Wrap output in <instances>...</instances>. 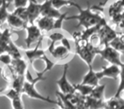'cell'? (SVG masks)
<instances>
[{
  "label": "cell",
  "instance_id": "5",
  "mask_svg": "<svg viewBox=\"0 0 124 109\" xmlns=\"http://www.w3.org/2000/svg\"><path fill=\"white\" fill-rule=\"evenodd\" d=\"M97 33L100 38L102 47L105 46V45H109V43L119 34V33H117L114 28H112L110 25L107 23V21H105L100 26Z\"/></svg>",
  "mask_w": 124,
  "mask_h": 109
},
{
  "label": "cell",
  "instance_id": "19",
  "mask_svg": "<svg viewBox=\"0 0 124 109\" xmlns=\"http://www.w3.org/2000/svg\"><path fill=\"white\" fill-rule=\"evenodd\" d=\"M85 102H86V106L88 109H105V100H97L93 97L86 96Z\"/></svg>",
  "mask_w": 124,
  "mask_h": 109
},
{
  "label": "cell",
  "instance_id": "11",
  "mask_svg": "<svg viewBox=\"0 0 124 109\" xmlns=\"http://www.w3.org/2000/svg\"><path fill=\"white\" fill-rule=\"evenodd\" d=\"M11 70V73L14 75L17 76H24L26 77V73L28 70L27 62L23 58L20 59H13L11 65L9 67Z\"/></svg>",
  "mask_w": 124,
  "mask_h": 109
},
{
  "label": "cell",
  "instance_id": "6",
  "mask_svg": "<svg viewBox=\"0 0 124 109\" xmlns=\"http://www.w3.org/2000/svg\"><path fill=\"white\" fill-rule=\"evenodd\" d=\"M68 68H69V64L66 63L64 65V69H63V73H62L61 77L56 81V84L59 86L60 92L63 94V95H70V94H73L76 92L72 84H71L68 81V78H67Z\"/></svg>",
  "mask_w": 124,
  "mask_h": 109
},
{
  "label": "cell",
  "instance_id": "38",
  "mask_svg": "<svg viewBox=\"0 0 124 109\" xmlns=\"http://www.w3.org/2000/svg\"><path fill=\"white\" fill-rule=\"evenodd\" d=\"M6 2H8V3L10 4V3H12V0H6Z\"/></svg>",
  "mask_w": 124,
  "mask_h": 109
},
{
  "label": "cell",
  "instance_id": "29",
  "mask_svg": "<svg viewBox=\"0 0 124 109\" xmlns=\"http://www.w3.org/2000/svg\"><path fill=\"white\" fill-rule=\"evenodd\" d=\"M43 60L45 61V63H46V66H45L44 70H43V71H42V73H43V74H45L47 72H49L50 70H51L52 68H53L57 64V62H54V61H50V59H49V58H48V56H45L43 58Z\"/></svg>",
  "mask_w": 124,
  "mask_h": 109
},
{
  "label": "cell",
  "instance_id": "36",
  "mask_svg": "<svg viewBox=\"0 0 124 109\" xmlns=\"http://www.w3.org/2000/svg\"><path fill=\"white\" fill-rule=\"evenodd\" d=\"M5 1H6V0H0V7L3 5V4H4Z\"/></svg>",
  "mask_w": 124,
  "mask_h": 109
},
{
  "label": "cell",
  "instance_id": "12",
  "mask_svg": "<svg viewBox=\"0 0 124 109\" xmlns=\"http://www.w3.org/2000/svg\"><path fill=\"white\" fill-rule=\"evenodd\" d=\"M26 9L28 24H34L40 16V4H38V2H29Z\"/></svg>",
  "mask_w": 124,
  "mask_h": 109
},
{
  "label": "cell",
  "instance_id": "4",
  "mask_svg": "<svg viewBox=\"0 0 124 109\" xmlns=\"http://www.w3.org/2000/svg\"><path fill=\"white\" fill-rule=\"evenodd\" d=\"M76 49V54L84 61L88 67H93V61L95 56L98 55L99 49L92 46L88 43V46L83 48H75Z\"/></svg>",
  "mask_w": 124,
  "mask_h": 109
},
{
  "label": "cell",
  "instance_id": "14",
  "mask_svg": "<svg viewBox=\"0 0 124 109\" xmlns=\"http://www.w3.org/2000/svg\"><path fill=\"white\" fill-rule=\"evenodd\" d=\"M54 19L46 16H41L37 20V26L40 29L42 33H48L50 31L54 30Z\"/></svg>",
  "mask_w": 124,
  "mask_h": 109
},
{
  "label": "cell",
  "instance_id": "40",
  "mask_svg": "<svg viewBox=\"0 0 124 109\" xmlns=\"http://www.w3.org/2000/svg\"><path fill=\"white\" fill-rule=\"evenodd\" d=\"M1 35H2V31L0 30V37H1Z\"/></svg>",
  "mask_w": 124,
  "mask_h": 109
},
{
  "label": "cell",
  "instance_id": "23",
  "mask_svg": "<svg viewBox=\"0 0 124 109\" xmlns=\"http://www.w3.org/2000/svg\"><path fill=\"white\" fill-rule=\"evenodd\" d=\"M105 84L102 85H97L93 88V90H92V92L90 93L89 95L88 96L93 97L97 100H105Z\"/></svg>",
  "mask_w": 124,
  "mask_h": 109
},
{
  "label": "cell",
  "instance_id": "9",
  "mask_svg": "<svg viewBox=\"0 0 124 109\" xmlns=\"http://www.w3.org/2000/svg\"><path fill=\"white\" fill-rule=\"evenodd\" d=\"M62 15L63 14H61L60 10H57L53 7L50 0H44L43 4H40V16H46V17L56 20L60 18Z\"/></svg>",
  "mask_w": 124,
  "mask_h": 109
},
{
  "label": "cell",
  "instance_id": "27",
  "mask_svg": "<svg viewBox=\"0 0 124 109\" xmlns=\"http://www.w3.org/2000/svg\"><path fill=\"white\" fill-rule=\"evenodd\" d=\"M26 8H17V9H15L13 13L28 24V18H27V14H26Z\"/></svg>",
  "mask_w": 124,
  "mask_h": 109
},
{
  "label": "cell",
  "instance_id": "18",
  "mask_svg": "<svg viewBox=\"0 0 124 109\" xmlns=\"http://www.w3.org/2000/svg\"><path fill=\"white\" fill-rule=\"evenodd\" d=\"M109 45L117 50L121 55H124V33H119V34L109 43Z\"/></svg>",
  "mask_w": 124,
  "mask_h": 109
},
{
  "label": "cell",
  "instance_id": "7",
  "mask_svg": "<svg viewBox=\"0 0 124 109\" xmlns=\"http://www.w3.org/2000/svg\"><path fill=\"white\" fill-rule=\"evenodd\" d=\"M25 29L26 31V38H25V43H26V48L28 49H30V46L32 43L38 42L43 37V33L35 24H27Z\"/></svg>",
  "mask_w": 124,
  "mask_h": 109
},
{
  "label": "cell",
  "instance_id": "28",
  "mask_svg": "<svg viewBox=\"0 0 124 109\" xmlns=\"http://www.w3.org/2000/svg\"><path fill=\"white\" fill-rule=\"evenodd\" d=\"M64 37L65 36L63 34H61L60 33H58V32H57V33H51V34H49L48 36V38L50 41V43L56 44L57 42H60Z\"/></svg>",
  "mask_w": 124,
  "mask_h": 109
},
{
  "label": "cell",
  "instance_id": "39",
  "mask_svg": "<svg viewBox=\"0 0 124 109\" xmlns=\"http://www.w3.org/2000/svg\"><path fill=\"white\" fill-rule=\"evenodd\" d=\"M122 98H123V99H124V91H123V92H122Z\"/></svg>",
  "mask_w": 124,
  "mask_h": 109
},
{
  "label": "cell",
  "instance_id": "33",
  "mask_svg": "<svg viewBox=\"0 0 124 109\" xmlns=\"http://www.w3.org/2000/svg\"><path fill=\"white\" fill-rule=\"evenodd\" d=\"M60 43H61V45H63L64 47H66V49H67L68 50H70L71 51V43H70V40L68 39L67 38H66V37H64V38H62L61 41H60Z\"/></svg>",
  "mask_w": 124,
  "mask_h": 109
},
{
  "label": "cell",
  "instance_id": "21",
  "mask_svg": "<svg viewBox=\"0 0 124 109\" xmlns=\"http://www.w3.org/2000/svg\"><path fill=\"white\" fill-rule=\"evenodd\" d=\"M13 75V80L12 84H11L10 88L14 89L15 90L21 93V90H22L23 85L26 81V77L24 76H17V75Z\"/></svg>",
  "mask_w": 124,
  "mask_h": 109
},
{
  "label": "cell",
  "instance_id": "41",
  "mask_svg": "<svg viewBox=\"0 0 124 109\" xmlns=\"http://www.w3.org/2000/svg\"><path fill=\"white\" fill-rule=\"evenodd\" d=\"M52 109H55V108H52Z\"/></svg>",
  "mask_w": 124,
  "mask_h": 109
},
{
  "label": "cell",
  "instance_id": "16",
  "mask_svg": "<svg viewBox=\"0 0 124 109\" xmlns=\"http://www.w3.org/2000/svg\"><path fill=\"white\" fill-rule=\"evenodd\" d=\"M99 82H100V79H99L98 75H97V72H95L93 69V67H88V73L83 77L81 84L95 87L99 85Z\"/></svg>",
  "mask_w": 124,
  "mask_h": 109
},
{
  "label": "cell",
  "instance_id": "35",
  "mask_svg": "<svg viewBox=\"0 0 124 109\" xmlns=\"http://www.w3.org/2000/svg\"><path fill=\"white\" fill-rule=\"evenodd\" d=\"M119 2V4H120V5L122 6V8L124 9V0H117Z\"/></svg>",
  "mask_w": 124,
  "mask_h": 109
},
{
  "label": "cell",
  "instance_id": "24",
  "mask_svg": "<svg viewBox=\"0 0 124 109\" xmlns=\"http://www.w3.org/2000/svg\"><path fill=\"white\" fill-rule=\"evenodd\" d=\"M50 2L53 7L57 10H60L62 7H66V6L74 7V4L76 3L74 0H50Z\"/></svg>",
  "mask_w": 124,
  "mask_h": 109
},
{
  "label": "cell",
  "instance_id": "25",
  "mask_svg": "<svg viewBox=\"0 0 124 109\" xmlns=\"http://www.w3.org/2000/svg\"><path fill=\"white\" fill-rule=\"evenodd\" d=\"M9 3L8 2H4L3 4V5L0 7V26H2L4 22H6L7 21L8 16H9V13L8 12V7L9 5Z\"/></svg>",
  "mask_w": 124,
  "mask_h": 109
},
{
  "label": "cell",
  "instance_id": "17",
  "mask_svg": "<svg viewBox=\"0 0 124 109\" xmlns=\"http://www.w3.org/2000/svg\"><path fill=\"white\" fill-rule=\"evenodd\" d=\"M105 109H124V99L122 96H113L105 102Z\"/></svg>",
  "mask_w": 124,
  "mask_h": 109
},
{
  "label": "cell",
  "instance_id": "10",
  "mask_svg": "<svg viewBox=\"0 0 124 109\" xmlns=\"http://www.w3.org/2000/svg\"><path fill=\"white\" fill-rule=\"evenodd\" d=\"M97 75L100 80L104 78H109L116 80L120 75V67L116 65L110 64L107 67H104L101 71L97 72Z\"/></svg>",
  "mask_w": 124,
  "mask_h": 109
},
{
  "label": "cell",
  "instance_id": "2",
  "mask_svg": "<svg viewBox=\"0 0 124 109\" xmlns=\"http://www.w3.org/2000/svg\"><path fill=\"white\" fill-rule=\"evenodd\" d=\"M43 73H38L36 78H33L31 81H25L24 85H23L22 90H21V94H24L26 95L29 98H32V99H37V100H40V101H43L48 102V103H53L55 105L58 106V101H54L52 99H50L49 97H45L43 95H42L41 94H39L38 92V90L35 89V85L37 83H38L41 80H44L45 78L43 77Z\"/></svg>",
  "mask_w": 124,
  "mask_h": 109
},
{
  "label": "cell",
  "instance_id": "30",
  "mask_svg": "<svg viewBox=\"0 0 124 109\" xmlns=\"http://www.w3.org/2000/svg\"><path fill=\"white\" fill-rule=\"evenodd\" d=\"M12 57L9 56V54L4 53L3 55H0V63H2L3 65L6 67H9L12 62Z\"/></svg>",
  "mask_w": 124,
  "mask_h": 109
},
{
  "label": "cell",
  "instance_id": "3",
  "mask_svg": "<svg viewBox=\"0 0 124 109\" xmlns=\"http://www.w3.org/2000/svg\"><path fill=\"white\" fill-rule=\"evenodd\" d=\"M98 55H100L102 59L108 61L110 64L116 65L119 67L122 64L121 61V54L110 45H105L99 49Z\"/></svg>",
  "mask_w": 124,
  "mask_h": 109
},
{
  "label": "cell",
  "instance_id": "26",
  "mask_svg": "<svg viewBox=\"0 0 124 109\" xmlns=\"http://www.w3.org/2000/svg\"><path fill=\"white\" fill-rule=\"evenodd\" d=\"M120 84H119L118 89L114 95V96H121L122 93L124 91V63L120 66Z\"/></svg>",
  "mask_w": 124,
  "mask_h": 109
},
{
  "label": "cell",
  "instance_id": "8",
  "mask_svg": "<svg viewBox=\"0 0 124 109\" xmlns=\"http://www.w3.org/2000/svg\"><path fill=\"white\" fill-rule=\"evenodd\" d=\"M43 37L39 39L38 41V43H37V46L35 47L34 49L31 50V49H28V50H25V55H26V58L29 61V63L33 66V62H34L36 60H43V58L46 56V51L41 48L42 45V41H43Z\"/></svg>",
  "mask_w": 124,
  "mask_h": 109
},
{
  "label": "cell",
  "instance_id": "13",
  "mask_svg": "<svg viewBox=\"0 0 124 109\" xmlns=\"http://www.w3.org/2000/svg\"><path fill=\"white\" fill-rule=\"evenodd\" d=\"M48 52H49L50 55L54 57V59L56 60V62L64 61L65 59H66V58L69 56L70 54H71V51L68 50L67 49L63 46V45H59V46L55 45V46Z\"/></svg>",
  "mask_w": 124,
  "mask_h": 109
},
{
  "label": "cell",
  "instance_id": "34",
  "mask_svg": "<svg viewBox=\"0 0 124 109\" xmlns=\"http://www.w3.org/2000/svg\"><path fill=\"white\" fill-rule=\"evenodd\" d=\"M116 26L117 27L121 28V29H124V18H122Z\"/></svg>",
  "mask_w": 124,
  "mask_h": 109
},
{
  "label": "cell",
  "instance_id": "20",
  "mask_svg": "<svg viewBox=\"0 0 124 109\" xmlns=\"http://www.w3.org/2000/svg\"><path fill=\"white\" fill-rule=\"evenodd\" d=\"M73 87H74L76 92H78V94H80L83 96H88L90 95V93L92 92V90H93L94 87L90 86V85L87 84H72Z\"/></svg>",
  "mask_w": 124,
  "mask_h": 109
},
{
  "label": "cell",
  "instance_id": "1",
  "mask_svg": "<svg viewBox=\"0 0 124 109\" xmlns=\"http://www.w3.org/2000/svg\"><path fill=\"white\" fill-rule=\"evenodd\" d=\"M74 7H76L78 9L79 13L78 15L76 16H66L65 21H68V20H78V24L77 25V27H80V26H83L84 29H88V28L93 27V26H97V25L101 24L104 22L105 20V17L100 14L97 13H93L92 11L93 8L88 2V6L86 9H82L81 6L78 4L75 3Z\"/></svg>",
  "mask_w": 124,
  "mask_h": 109
},
{
  "label": "cell",
  "instance_id": "37",
  "mask_svg": "<svg viewBox=\"0 0 124 109\" xmlns=\"http://www.w3.org/2000/svg\"><path fill=\"white\" fill-rule=\"evenodd\" d=\"M29 2H38V0H29Z\"/></svg>",
  "mask_w": 124,
  "mask_h": 109
},
{
  "label": "cell",
  "instance_id": "31",
  "mask_svg": "<svg viewBox=\"0 0 124 109\" xmlns=\"http://www.w3.org/2000/svg\"><path fill=\"white\" fill-rule=\"evenodd\" d=\"M67 16V13H64L60 18L56 19L54 21V29H62V24L66 20V17Z\"/></svg>",
  "mask_w": 124,
  "mask_h": 109
},
{
  "label": "cell",
  "instance_id": "32",
  "mask_svg": "<svg viewBox=\"0 0 124 109\" xmlns=\"http://www.w3.org/2000/svg\"><path fill=\"white\" fill-rule=\"evenodd\" d=\"M16 9L17 8H26L29 4V0H12Z\"/></svg>",
  "mask_w": 124,
  "mask_h": 109
},
{
  "label": "cell",
  "instance_id": "15",
  "mask_svg": "<svg viewBox=\"0 0 124 109\" xmlns=\"http://www.w3.org/2000/svg\"><path fill=\"white\" fill-rule=\"evenodd\" d=\"M6 22L8 23L9 26L11 29L14 30H22L25 29L26 26H27V23L25 22L23 20H21L20 17H18L16 15H15L14 13H9L8 16L7 21Z\"/></svg>",
  "mask_w": 124,
  "mask_h": 109
},
{
  "label": "cell",
  "instance_id": "22",
  "mask_svg": "<svg viewBox=\"0 0 124 109\" xmlns=\"http://www.w3.org/2000/svg\"><path fill=\"white\" fill-rule=\"evenodd\" d=\"M56 96H57V101H58V103H59L58 106L61 109H77V107L72 106L66 100L65 95L60 93V91L56 92Z\"/></svg>",
  "mask_w": 124,
  "mask_h": 109
}]
</instances>
